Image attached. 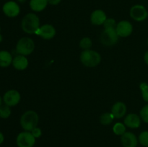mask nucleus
Here are the masks:
<instances>
[{
  "label": "nucleus",
  "mask_w": 148,
  "mask_h": 147,
  "mask_svg": "<svg viewBox=\"0 0 148 147\" xmlns=\"http://www.w3.org/2000/svg\"><path fill=\"white\" fill-rule=\"evenodd\" d=\"M144 60H145V62L146 64L148 65V50H147V51L145 52V53Z\"/></svg>",
  "instance_id": "29"
},
{
  "label": "nucleus",
  "mask_w": 148,
  "mask_h": 147,
  "mask_svg": "<svg viewBox=\"0 0 148 147\" xmlns=\"http://www.w3.org/2000/svg\"><path fill=\"white\" fill-rule=\"evenodd\" d=\"M2 99L5 105L10 107H13L20 102L21 96L18 91L16 89H10L4 93Z\"/></svg>",
  "instance_id": "8"
},
{
  "label": "nucleus",
  "mask_w": 148,
  "mask_h": 147,
  "mask_svg": "<svg viewBox=\"0 0 148 147\" xmlns=\"http://www.w3.org/2000/svg\"><path fill=\"white\" fill-rule=\"evenodd\" d=\"M12 56L7 50H0V67L6 68L12 63Z\"/></svg>",
  "instance_id": "17"
},
{
  "label": "nucleus",
  "mask_w": 148,
  "mask_h": 147,
  "mask_svg": "<svg viewBox=\"0 0 148 147\" xmlns=\"http://www.w3.org/2000/svg\"><path fill=\"white\" fill-rule=\"evenodd\" d=\"M81 62L87 67H95L98 66L101 61V56L99 53L93 50H84L80 54Z\"/></svg>",
  "instance_id": "3"
},
{
  "label": "nucleus",
  "mask_w": 148,
  "mask_h": 147,
  "mask_svg": "<svg viewBox=\"0 0 148 147\" xmlns=\"http://www.w3.org/2000/svg\"><path fill=\"white\" fill-rule=\"evenodd\" d=\"M116 30L119 37H126L132 33L133 26L130 22L127 20H122L116 24Z\"/></svg>",
  "instance_id": "10"
},
{
  "label": "nucleus",
  "mask_w": 148,
  "mask_h": 147,
  "mask_svg": "<svg viewBox=\"0 0 148 147\" xmlns=\"http://www.w3.org/2000/svg\"><path fill=\"white\" fill-rule=\"evenodd\" d=\"M148 11L141 4H136L130 9V14L132 18L137 22L144 21L147 18Z\"/></svg>",
  "instance_id": "7"
},
{
  "label": "nucleus",
  "mask_w": 148,
  "mask_h": 147,
  "mask_svg": "<svg viewBox=\"0 0 148 147\" xmlns=\"http://www.w3.org/2000/svg\"><path fill=\"white\" fill-rule=\"evenodd\" d=\"M119 36L115 28L104 29L101 35V42L106 46H113L116 44Z\"/></svg>",
  "instance_id": "5"
},
{
  "label": "nucleus",
  "mask_w": 148,
  "mask_h": 147,
  "mask_svg": "<svg viewBox=\"0 0 148 147\" xmlns=\"http://www.w3.org/2000/svg\"><path fill=\"white\" fill-rule=\"evenodd\" d=\"M21 26L25 33L30 35L35 34L40 27L39 17L34 13H28L22 20Z\"/></svg>",
  "instance_id": "1"
},
{
  "label": "nucleus",
  "mask_w": 148,
  "mask_h": 147,
  "mask_svg": "<svg viewBox=\"0 0 148 147\" xmlns=\"http://www.w3.org/2000/svg\"><path fill=\"white\" fill-rule=\"evenodd\" d=\"M62 0H48V3L51 5H57L61 2Z\"/></svg>",
  "instance_id": "28"
},
{
  "label": "nucleus",
  "mask_w": 148,
  "mask_h": 147,
  "mask_svg": "<svg viewBox=\"0 0 148 147\" xmlns=\"http://www.w3.org/2000/svg\"><path fill=\"white\" fill-rule=\"evenodd\" d=\"M48 0H30V7L34 12H41L48 5Z\"/></svg>",
  "instance_id": "18"
},
{
  "label": "nucleus",
  "mask_w": 148,
  "mask_h": 147,
  "mask_svg": "<svg viewBox=\"0 0 148 147\" xmlns=\"http://www.w3.org/2000/svg\"><path fill=\"white\" fill-rule=\"evenodd\" d=\"M114 118H115L111 112H105L101 115L100 118V122L102 125H108L113 122Z\"/></svg>",
  "instance_id": "19"
},
{
  "label": "nucleus",
  "mask_w": 148,
  "mask_h": 147,
  "mask_svg": "<svg viewBox=\"0 0 148 147\" xmlns=\"http://www.w3.org/2000/svg\"><path fill=\"white\" fill-rule=\"evenodd\" d=\"M147 45H148V39H147Z\"/></svg>",
  "instance_id": "34"
},
{
  "label": "nucleus",
  "mask_w": 148,
  "mask_h": 147,
  "mask_svg": "<svg viewBox=\"0 0 148 147\" xmlns=\"http://www.w3.org/2000/svg\"><path fill=\"white\" fill-rule=\"evenodd\" d=\"M0 33H1V27H0Z\"/></svg>",
  "instance_id": "33"
},
{
  "label": "nucleus",
  "mask_w": 148,
  "mask_h": 147,
  "mask_svg": "<svg viewBox=\"0 0 148 147\" xmlns=\"http://www.w3.org/2000/svg\"><path fill=\"white\" fill-rule=\"evenodd\" d=\"M92 46V40L90 37H85L81 39L79 42V47L83 50H89Z\"/></svg>",
  "instance_id": "22"
},
{
  "label": "nucleus",
  "mask_w": 148,
  "mask_h": 147,
  "mask_svg": "<svg viewBox=\"0 0 148 147\" xmlns=\"http://www.w3.org/2000/svg\"><path fill=\"white\" fill-rule=\"evenodd\" d=\"M2 40H3V37H2V35H1V33H0V43L2 41Z\"/></svg>",
  "instance_id": "31"
},
{
  "label": "nucleus",
  "mask_w": 148,
  "mask_h": 147,
  "mask_svg": "<svg viewBox=\"0 0 148 147\" xmlns=\"http://www.w3.org/2000/svg\"><path fill=\"white\" fill-rule=\"evenodd\" d=\"M2 11L7 17L13 18L19 15L20 12V7L15 1H8L3 5Z\"/></svg>",
  "instance_id": "9"
},
{
  "label": "nucleus",
  "mask_w": 148,
  "mask_h": 147,
  "mask_svg": "<svg viewBox=\"0 0 148 147\" xmlns=\"http://www.w3.org/2000/svg\"><path fill=\"white\" fill-rule=\"evenodd\" d=\"M45 40H50L56 35V29L53 25L49 24H43L38 28L35 33Z\"/></svg>",
  "instance_id": "11"
},
{
  "label": "nucleus",
  "mask_w": 148,
  "mask_h": 147,
  "mask_svg": "<svg viewBox=\"0 0 148 147\" xmlns=\"http://www.w3.org/2000/svg\"><path fill=\"white\" fill-rule=\"evenodd\" d=\"M4 135H3L2 133L0 131V144H1L3 142H4Z\"/></svg>",
  "instance_id": "30"
},
{
  "label": "nucleus",
  "mask_w": 148,
  "mask_h": 147,
  "mask_svg": "<svg viewBox=\"0 0 148 147\" xmlns=\"http://www.w3.org/2000/svg\"><path fill=\"white\" fill-rule=\"evenodd\" d=\"M12 64L17 70L23 71L27 69V67L28 66V60L25 57V56L19 54L13 59Z\"/></svg>",
  "instance_id": "15"
},
{
  "label": "nucleus",
  "mask_w": 148,
  "mask_h": 147,
  "mask_svg": "<svg viewBox=\"0 0 148 147\" xmlns=\"http://www.w3.org/2000/svg\"><path fill=\"white\" fill-rule=\"evenodd\" d=\"M127 110V105L124 102H117L113 105L111 108V113L114 115V118H121L125 115Z\"/></svg>",
  "instance_id": "16"
},
{
  "label": "nucleus",
  "mask_w": 148,
  "mask_h": 147,
  "mask_svg": "<svg viewBox=\"0 0 148 147\" xmlns=\"http://www.w3.org/2000/svg\"><path fill=\"white\" fill-rule=\"evenodd\" d=\"M138 141L142 146L148 147V131H143L138 137Z\"/></svg>",
  "instance_id": "23"
},
{
  "label": "nucleus",
  "mask_w": 148,
  "mask_h": 147,
  "mask_svg": "<svg viewBox=\"0 0 148 147\" xmlns=\"http://www.w3.org/2000/svg\"><path fill=\"white\" fill-rule=\"evenodd\" d=\"M113 131L117 135H122L124 133H126V125L124 123L121 122H116L113 127Z\"/></svg>",
  "instance_id": "20"
},
{
  "label": "nucleus",
  "mask_w": 148,
  "mask_h": 147,
  "mask_svg": "<svg viewBox=\"0 0 148 147\" xmlns=\"http://www.w3.org/2000/svg\"><path fill=\"white\" fill-rule=\"evenodd\" d=\"M121 141L124 147H137L139 141L135 134L132 132H126L121 135Z\"/></svg>",
  "instance_id": "12"
},
{
  "label": "nucleus",
  "mask_w": 148,
  "mask_h": 147,
  "mask_svg": "<svg viewBox=\"0 0 148 147\" xmlns=\"http://www.w3.org/2000/svg\"><path fill=\"white\" fill-rule=\"evenodd\" d=\"M39 121L37 112L33 110L26 111L20 118V125L25 131H31L36 128Z\"/></svg>",
  "instance_id": "2"
},
{
  "label": "nucleus",
  "mask_w": 148,
  "mask_h": 147,
  "mask_svg": "<svg viewBox=\"0 0 148 147\" xmlns=\"http://www.w3.org/2000/svg\"><path fill=\"white\" fill-rule=\"evenodd\" d=\"M2 100H3V99H2V98H1V97L0 96V106H1V103H2Z\"/></svg>",
  "instance_id": "32"
},
{
  "label": "nucleus",
  "mask_w": 148,
  "mask_h": 147,
  "mask_svg": "<svg viewBox=\"0 0 148 147\" xmlns=\"http://www.w3.org/2000/svg\"><path fill=\"white\" fill-rule=\"evenodd\" d=\"M147 17H148V13H147Z\"/></svg>",
  "instance_id": "35"
},
{
  "label": "nucleus",
  "mask_w": 148,
  "mask_h": 147,
  "mask_svg": "<svg viewBox=\"0 0 148 147\" xmlns=\"http://www.w3.org/2000/svg\"><path fill=\"white\" fill-rule=\"evenodd\" d=\"M141 124V118L135 113H130L124 119V125L130 128H137Z\"/></svg>",
  "instance_id": "14"
},
{
  "label": "nucleus",
  "mask_w": 148,
  "mask_h": 147,
  "mask_svg": "<svg viewBox=\"0 0 148 147\" xmlns=\"http://www.w3.org/2000/svg\"><path fill=\"white\" fill-rule=\"evenodd\" d=\"M16 143L18 147H33L36 144V138L30 131H24L17 135Z\"/></svg>",
  "instance_id": "6"
},
{
  "label": "nucleus",
  "mask_w": 148,
  "mask_h": 147,
  "mask_svg": "<svg viewBox=\"0 0 148 147\" xmlns=\"http://www.w3.org/2000/svg\"><path fill=\"white\" fill-rule=\"evenodd\" d=\"M35 49V43L31 38L23 37L17 41L16 45V51L18 54L28 56L31 54Z\"/></svg>",
  "instance_id": "4"
},
{
  "label": "nucleus",
  "mask_w": 148,
  "mask_h": 147,
  "mask_svg": "<svg viewBox=\"0 0 148 147\" xmlns=\"http://www.w3.org/2000/svg\"><path fill=\"white\" fill-rule=\"evenodd\" d=\"M140 90H141L142 97L145 102H148V84L143 82L140 84Z\"/></svg>",
  "instance_id": "24"
},
{
  "label": "nucleus",
  "mask_w": 148,
  "mask_h": 147,
  "mask_svg": "<svg viewBox=\"0 0 148 147\" xmlns=\"http://www.w3.org/2000/svg\"><path fill=\"white\" fill-rule=\"evenodd\" d=\"M30 132H31V133L33 134V135L36 138H39V137H40V135H41V134H42L41 129L39 128H38V127H36V128H35L34 129L32 130Z\"/></svg>",
  "instance_id": "27"
},
{
  "label": "nucleus",
  "mask_w": 148,
  "mask_h": 147,
  "mask_svg": "<svg viewBox=\"0 0 148 147\" xmlns=\"http://www.w3.org/2000/svg\"><path fill=\"white\" fill-rule=\"evenodd\" d=\"M106 14L103 10H94L90 15V21L92 24L95 25H101L103 24L106 20Z\"/></svg>",
  "instance_id": "13"
},
{
  "label": "nucleus",
  "mask_w": 148,
  "mask_h": 147,
  "mask_svg": "<svg viewBox=\"0 0 148 147\" xmlns=\"http://www.w3.org/2000/svg\"><path fill=\"white\" fill-rule=\"evenodd\" d=\"M140 116L141 120H143L146 123H148V104L142 108L140 112Z\"/></svg>",
  "instance_id": "25"
},
{
  "label": "nucleus",
  "mask_w": 148,
  "mask_h": 147,
  "mask_svg": "<svg viewBox=\"0 0 148 147\" xmlns=\"http://www.w3.org/2000/svg\"><path fill=\"white\" fill-rule=\"evenodd\" d=\"M116 20L113 18H109L106 19V20L104 22L103 26L105 27V29H108V28H115L116 27Z\"/></svg>",
  "instance_id": "26"
},
{
  "label": "nucleus",
  "mask_w": 148,
  "mask_h": 147,
  "mask_svg": "<svg viewBox=\"0 0 148 147\" xmlns=\"http://www.w3.org/2000/svg\"><path fill=\"white\" fill-rule=\"evenodd\" d=\"M12 111L10 107L7 105H1L0 106V118L3 119L8 118L11 115Z\"/></svg>",
  "instance_id": "21"
}]
</instances>
